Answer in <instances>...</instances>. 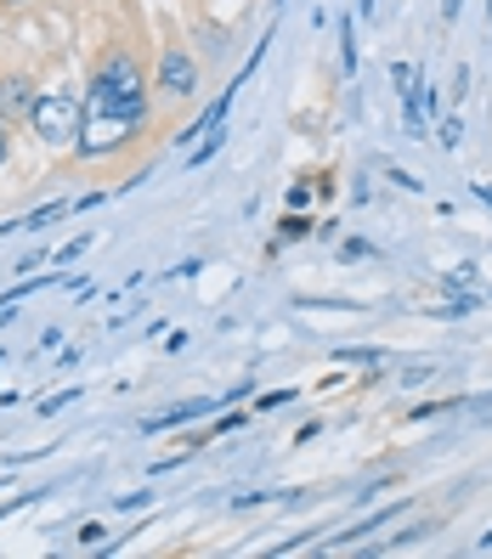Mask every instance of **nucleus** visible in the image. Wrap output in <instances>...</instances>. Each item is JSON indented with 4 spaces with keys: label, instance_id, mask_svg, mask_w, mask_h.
Returning a JSON list of instances; mask_svg holds the SVG:
<instances>
[{
    "label": "nucleus",
    "instance_id": "f257e3e1",
    "mask_svg": "<svg viewBox=\"0 0 492 559\" xmlns=\"http://www.w3.org/2000/svg\"><path fill=\"white\" fill-rule=\"evenodd\" d=\"M85 119H125V124H148V80L130 51H108L91 74L85 91Z\"/></svg>",
    "mask_w": 492,
    "mask_h": 559
},
{
    "label": "nucleus",
    "instance_id": "f03ea898",
    "mask_svg": "<svg viewBox=\"0 0 492 559\" xmlns=\"http://www.w3.org/2000/svg\"><path fill=\"white\" fill-rule=\"evenodd\" d=\"M28 130H35V142H46V147H69L74 136H80V119H85V103L80 96H62V91H46V96H35L28 103Z\"/></svg>",
    "mask_w": 492,
    "mask_h": 559
},
{
    "label": "nucleus",
    "instance_id": "7ed1b4c3",
    "mask_svg": "<svg viewBox=\"0 0 492 559\" xmlns=\"http://www.w3.org/2000/svg\"><path fill=\"white\" fill-rule=\"evenodd\" d=\"M153 85H159V96H192V91H199V62H192L181 46H164Z\"/></svg>",
    "mask_w": 492,
    "mask_h": 559
},
{
    "label": "nucleus",
    "instance_id": "20e7f679",
    "mask_svg": "<svg viewBox=\"0 0 492 559\" xmlns=\"http://www.w3.org/2000/svg\"><path fill=\"white\" fill-rule=\"evenodd\" d=\"M28 103H35V80H7L0 85V114H28Z\"/></svg>",
    "mask_w": 492,
    "mask_h": 559
},
{
    "label": "nucleus",
    "instance_id": "39448f33",
    "mask_svg": "<svg viewBox=\"0 0 492 559\" xmlns=\"http://www.w3.org/2000/svg\"><path fill=\"white\" fill-rule=\"evenodd\" d=\"M199 413H210V402H187L176 413H159V418H148V430H164V424H181V418H199Z\"/></svg>",
    "mask_w": 492,
    "mask_h": 559
},
{
    "label": "nucleus",
    "instance_id": "423d86ee",
    "mask_svg": "<svg viewBox=\"0 0 492 559\" xmlns=\"http://www.w3.org/2000/svg\"><path fill=\"white\" fill-rule=\"evenodd\" d=\"M57 215H69V204H46V210H35V215H28L23 226H28V233H40V226H51Z\"/></svg>",
    "mask_w": 492,
    "mask_h": 559
},
{
    "label": "nucleus",
    "instance_id": "0eeeda50",
    "mask_svg": "<svg viewBox=\"0 0 492 559\" xmlns=\"http://www.w3.org/2000/svg\"><path fill=\"white\" fill-rule=\"evenodd\" d=\"M340 62H345V74L356 69V40H351V17L340 23Z\"/></svg>",
    "mask_w": 492,
    "mask_h": 559
},
{
    "label": "nucleus",
    "instance_id": "6e6552de",
    "mask_svg": "<svg viewBox=\"0 0 492 559\" xmlns=\"http://www.w3.org/2000/svg\"><path fill=\"white\" fill-rule=\"evenodd\" d=\"M312 233V215H283V238H306Z\"/></svg>",
    "mask_w": 492,
    "mask_h": 559
},
{
    "label": "nucleus",
    "instance_id": "1a4fd4ad",
    "mask_svg": "<svg viewBox=\"0 0 492 559\" xmlns=\"http://www.w3.org/2000/svg\"><path fill=\"white\" fill-rule=\"evenodd\" d=\"M458 142H465V124H458V119H442V147H458Z\"/></svg>",
    "mask_w": 492,
    "mask_h": 559
},
{
    "label": "nucleus",
    "instance_id": "9d476101",
    "mask_svg": "<svg viewBox=\"0 0 492 559\" xmlns=\"http://www.w3.org/2000/svg\"><path fill=\"white\" fill-rule=\"evenodd\" d=\"M85 249H91V238H74V243H62V249H57V266H69V260H74V254H85Z\"/></svg>",
    "mask_w": 492,
    "mask_h": 559
},
{
    "label": "nucleus",
    "instance_id": "9b49d317",
    "mask_svg": "<svg viewBox=\"0 0 492 559\" xmlns=\"http://www.w3.org/2000/svg\"><path fill=\"white\" fill-rule=\"evenodd\" d=\"M69 402H80V396H74V390H62V396H51V402H40V418H51V413H62V407H69Z\"/></svg>",
    "mask_w": 492,
    "mask_h": 559
},
{
    "label": "nucleus",
    "instance_id": "f8f14e48",
    "mask_svg": "<svg viewBox=\"0 0 492 559\" xmlns=\"http://www.w3.org/2000/svg\"><path fill=\"white\" fill-rule=\"evenodd\" d=\"M390 80H397V91H402V96H408V91H419V85H413V69H408V62H397V69H390Z\"/></svg>",
    "mask_w": 492,
    "mask_h": 559
},
{
    "label": "nucleus",
    "instance_id": "ddd939ff",
    "mask_svg": "<svg viewBox=\"0 0 492 559\" xmlns=\"http://www.w3.org/2000/svg\"><path fill=\"white\" fill-rule=\"evenodd\" d=\"M7 153H12V142H7V119H0V164H7Z\"/></svg>",
    "mask_w": 492,
    "mask_h": 559
},
{
    "label": "nucleus",
    "instance_id": "4468645a",
    "mask_svg": "<svg viewBox=\"0 0 492 559\" xmlns=\"http://www.w3.org/2000/svg\"><path fill=\"white\" fill-rule=\"evenodd\" d=\"M442 12H447V17H458V0H442Z\"/></svg>",
    "mask_w": 492,
    "mask_h": 559
},
{
    "label": "nucleus",
    "instance_id": "2eb2a0df",
    "mask_svg": "<svg viewBox=\"0 0 492 559\" xmlns=\"http://www.w3.org/2000/svg\"><path fill=\"white\" fill-rule=\"evenodd\" d=\"M0 7H28V0H0Z\"/></svg>",
    "mask_w": 492,
    "mask_h": 559
},
{
    "label": "nucleus",
    "instance_id": "dca6fc26",
    "mask_svg": "<svg viewBox=\"0 0 492 559\" xmlns=\"http://www.w3.org/2000/svg\"><path fill=\"white\" fill-rule=\"evenodd\" d=\"M481 199H487V204H492V187H481Z\"/></svg>",
    "mask_w": 492,
    "mask_h": 559
},
{
    "label": "nucleus",
    "instance_id": "f3484780",
    "mask_svg": "<svg viewBox=\"0 0 492 559\" xmlns=\"http://www.w3.org/2000/svg\"><path fill=\"white\" fill-rule=\"evenodd\" d=\"M481 548H492V532H487V537H481Z\"/></svg>",
    "mask_w": 492,
    "mask_h": 559
},
{
    "label": "nucleus",
    "instance_id": "a211bd4d",
    "mask_svg": "<svg viewBox=\"0 0 492 559\" xmlns=\"http://www.w3.org/2000/svg\"><path fill=\"white\" fill-rule=\"evenodd\" d=\"M0 119H7V114H0Z\"/></svg>",
    "mask_w": 492,
    "mask_h": 559
}]
</instances>
